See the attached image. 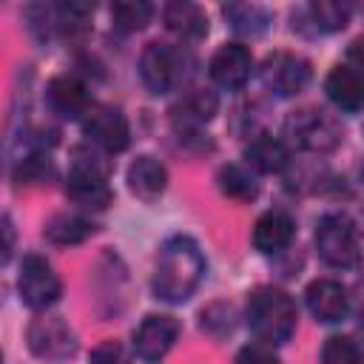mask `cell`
Wrapping results in <instances>:
<instances>
[{
  "mask_svg": "<svg viewBox=\"0 0 364 364\" xmlns=\"http://www.w3.org/2000/svg\"><path fill=\"white\" fill-rule=\"evenodd\" d=\"M202 276H205V259L191 236H171L159 247L156 270H154V293L162 301L179 304L191 299Z\"/></svg>",
  "mask_w": 364,
  "mask_h": 364,
  "instance_id": "obj_1",
  "label": "cell"
},
{
  "mask_svg": "<svg viewBox=\"0 0 364 364\" xmlns=\"http://www.w3.org/2000/svg\"><path fill=\"white\" fill-rule=\"evenodd\" d=\"M247 324L264 344H284L296 333V304L279 287H256L247 299Z\"/></svg>",
  "mask_w": 364,
  "mask_h": 364,
  "instance_id": "obj_2",
  "label": "cell"
},
{
  "mask_svg": "<svg viewBox=\"0 0 364 364\" xmlns=\"http://www.w3.org/2000/svg\"><path fill=\"white\" fill-rule=\"evenodd\" d=\"M108 162L88 148H74L71 151V168L65 176V193L71 202H77L80 208H91V210H102L111 205L114 193L108 188Z\"/></svg>",
  "mask_w": 364,
  "mask_h": 364,
  "instance_id": "obj_3",
  "label": "cell"
},
{
  "mask_svg": "<svg viewBox=\"0 0 364 364\" xmlns=\"http://www.w3.org/2000/svg\"><path fill=\"white\" fill-rule=\"evenodd\" d=\"M139 77L151 94H168L188 77V57L179 46L148 43L139 57Z\"/></svg>",
  "mask_w": 364,
  "mask_h": 364,
  "instance_id": "obj_4",
  "label": "cell"
},
{
  "mask_svg": "<svg viewBox=\"0 0 364 364\" xmlns=\"http://www.w3.org/2000/svg\"><path fill=\"white\" fill-rule=\"evenodd\" d=\"M316 250L330 267H358L361 264V245L353 222L341 213H327L318 219L316 228Z\"/></svg>",
  "mask_w": 364,
  "mask_h": 364,
  "instance_id": "obj_5",
  "label": "cell"
},
{
  "mask_svg": "<svg viewBox=\"0 0 364 364\" xmlns=\"http://www.w3.org/2000/svg\"><path fill=\"white\" fill-rule=\"evenodd\" d=\"M284 134L304 151L327 154L341 142V125L321 108H299L284 119Z\"/></svg>",
  "mask_w": 364,
  "mask_h": 364,
  "instance_id": "obj_6",
  "label": "cell"
},
{
  "mask_svg": "<svg viewBox=\"0 0 364 364\" xmlns=\"http://www.w3.org/2000/svg\"><path fill=\"white\" fill-rule=\"evenodd\" d=\"M259 77L264 88L276 97H293L299 94L310 80V63L293 51H273L264 57Z\"/></svg>",
  "mask_w": 364,
  "mask_h": 364,
  "instance_id": "obj_7",
  "label": "cell"
},
{
  "mask_svg": "<svg viewBox=\"0 0 364 364\" xmlns=\"http://www.w3.org/2000/svg\"><path fill=\"white\" fill-rule=\"evenodd\" d=\"M17 290L26 307L31 310H46L60 299V279L51 270V264L43 256H26L17 279Z\"/></svg>",
  "mask_w": 364,
  "mask_h": 364,
  "instance_id": "obj_8",
  "label": "cell"
},
{
  "mask_svg": "<svg viewBox=\"0 0 364 364\" xmlns=\"http://www.w3.org/2000/svg\"><path fill=\"white\" fill-rule=\"evenodd\" d=\"M82 134L94 145H100L102 151H111V154L125 151L131 142L128 119L114 105H91L88 114L82 117Z\"/></svg>",
  "mask_w": 364,
  "mask_h": 364,
  "instance_id": "obj_9",
  "label": "cell"
},
{
  "mask_svg": "<svg viewBox=\"0 0 364 364\" xmlns=\"http://www.w3.org/2000/svg\"><path fill=\"white\" fill-rule=\"evenodd\" d=\"M28 347L40 358H65L77 350V338L63 318L40 316L28 324Z\"/></svg>",
  "mask_w": 364,
  "mask_h": 364,
  "instance_id": "obj_10",
  "label": "cell"
},
{
  "mask_svg": "<svg viewBox=\"0 0 364 364\" xmlns=\"http://www.w3.org/2000/svg\"><path fill=\"white\" fill-rule=\"evenodd\" d=\"M219 111V100L213 91L208 88H191L185 91L173 105H171V122L176 128V134L188 136L196 128H202L205 122H210Z\"/></svg>",
  "mask_w": 364,
  "mask_h": 364,
  "instance_id": "obj_11",
  "label": "cell"
},
{
  "mask_svg": "<svg viewBox=\"0 0 364 364\" xmlns=\"http://www.w3.org/2000/svg\"><path fill=\"white\" fill-rule=\"evenodd\" d=\"M253 71V57L245 46L228 43L210 57V80L225 91H239Z\"/></svg>",
  "mask_w": 364,
  "mask_h": 364,
  "instance_id": "obj_12",
  "label": "cell"
},
{
  "mask_svg": "<svg viewBox=\"0 0 364 364\" xmlns=\"http://www.w3.org/2000/svg\"><path fill=\"white\" fill-rule=\"evenodd\" d=\"M179 321L173 316H148L134 333V350L145 361H159L176 341Z\"/></svg>",
  "mask_w": 364,
  "mask_h": 364,
  "instance_id": "obj_13",
  "label": "cell"
},
{
  "mask_svg": "<svg viewBox=\"0 0 364 364\" xmlns=\"http://www.w3.org/2000/svg\"><path fill=\"white\" fill-rule=\"evenodd\" d=\"M46 100H48V108L65 119H82L88 114V108L94 105L88 100L85 85L71 74L51 77L46 85Z\"/></svg>",
  "mask_w": 364,
  "mask_h": 364,
  "instance_id": "obj_14",
  "label": "cell"
},
{
  "mask_svg": "<svg viewBox=\"0 0 364 364\" xmlns=\"http://www.w3.org/2000/svg\"><path fill=\"white\" fill-rule=\"evenodd\" d=\"M296 236V222L284 210H267L253 225V247L259 253H279Z\"/></svg>",
  "mask_w": 364,
  "mask_h": 364,
  "instance_id": "obj_15",
  "label": "cell"
},
{
  "mask_svg": "<svg viewBox=\"0 0 364 364\" xmlns=\"http://www.w3.org/2000/svg\"><path fill=\"white\" fill-rule=\"evenodd\" d=\"M304 301L318 321H341L347 313V290L333 279H316L304 290Z\"/></svg>",
  "mask_w": 364,
  "mask_h": 364,
  "instance_id": "obj_16",
  "label": "cell"
},
{
  "mask_svg": "<svg viewBox=\"0 0 364 364\" xmlns=\"http://www.w3.org/2000/svg\"><path fill=\"white\" fill-rule=\"evenodd\" d=\"M324 91L330 102L347 114L364 108V77L350 65H336L324 80Z\"/></svg>",
  "mask_w": 364,
  "mask_h": 364,
  "instance_id": "obj_17",
  "label": "cell"
},
{
  "mask_svg": "<svg viewBox=\"0 0 364 364\" xmlns=\"http://www.w3.org/2000/svg\"><path fill=\"white\" fill-rule=\"evenodd\" d=\"M245 162L259 171V173H279L287 168L290 154L284 148L282 139L270 136V134H256L247 145H245Z\"/></svg>",
  "mask_w": 364,
  "mask_h": 364,
  "instance_id": "obj_18",
  "label": "cell"
},
{
  "mask_svg": "<svg viewBox=\"0 0 364 364\" xmlns=\"http://www.w3.org/2000/svg\"><path fill=\"white\" fill-rule=\"evenodd\" d=\"M168 185V171L159 159L154 156H136L128 168V188L139 196V199H156Z\"/></svg>",
  "mask_w": 364,
  "mask_h": 364,
  "instance_id": "obj_19",
  "label": "cell"
},
{
  "mask_svg": "<svg viewBox=\"0 0 364 364\" xmlns=\"http://www.w3.org/2000/svg\"><path fill=\"white\" fill-rule=\"evenodd\" d=\"M165 28L182 40H202L208 34V17L193 3H168L162 9Z\"/></svg>",
  "mask_w": 364,
  "mask_h": 364,
  "instance_id": "obj_20",
  "label": "cell"
},
{
  "mask_svg": "<svg viewBox=\"0 0 364 364\" xmlns=\"http://www.w3.org/2000/svg\"><path fill=\"white\" fill-rule=\"evenodd\" d=\"M94 230H97V225H94L91 219L77 216V213H60V216H54V219L46 225L43 236H46L51 245L68 247V245H80V242H85Z\"/></svg>",
  "mask_w": 364,
  "mask_h": 364,
  "instance_id": "obj_21",
  "label": "cell"
},
{
  "mask_svg": "<svg viewBox=\"0 0 364 364\" xmlns=\"http://www.w3.org/2000/svg\"><path fill=\"white\" fill-rule=\"evenodd\" d=\"M222 11H225L230 28L239 34H247V37L262 34L270 23V11L264 6H256V3H230Z\"/></svg>",
  "mask_w": 364,
  "mask_h": 364,
  "instance_id": "obj_22",
  "label": "cell"
},
{
  "mask_svg": "<svg viewBox=\"0 0 364 364\" xmlns=\"http://www.w3.org/2000/svg\"><path fill=\"white\" fill-rule=\"evenodd\" d=\"M54 176V165L46 151H28L14 162V182L17 185H43Z\"/></svg>",
  "mask_w": 364,
  "mask_h": 364,
  "instance_id": "obj_23",
  "label": "cell"
},
{
  "mask_svg": "<svg viewBox=\"0 0 364 364\" xmlns=\"http://www.w3.org/2000/svg\"><path fill=\"white\" fill-rule=\"evenodd\" d=\"M216 182H219V191H222L225 196L239 199V202H250V199H256V193H259V185H256V179L250 176V171H245V168H239V165H225V168L219 171Z\"/></svg>",
  "mask_w": 364,
  "mask_h": 364,
  "instance_id": "obj_24",
  "label": "cell"
},
{
  "mask_svg": "<svg viewBox=\"0 0 364 364\" xmlns=\"http://www.w3.org/2000/svg\"><path fill=\"white\" fill-rule=\"evenodd\" d=\"M154 17V6L145 0H119L111 6V20L122 31H139Z\"/></svg>",
  "mask_w": 364,
  "mask_h": 364,
  "instance_id": "obj_25",
  "label": "cell"
},
{
  "mask_svg": "<svg viewBox=\"0 0 364 364\" xmlns=\"http://www.w3.org/2000/svg\"><path fill=\"white\" fill-rule=\"evenodd\" d=\"M350 14H353L350 3H338V0H316L310 6V17L318 31H341L350 23Z\"/></svg>",
  "mask_w": 364,
  "mask_h": 364,
  "instance_id": "obj_26",
  "label": "cell"
},
{
  "mask_svg": "<svg viewBox=\"0 0 364 364\" xmlns=\"http://www.w3.org/2000/svg\"><path fill=\"white\" fill-rule=\"evenodd\" d=\"M321 364H361V353L353 338L330 336L321 347Z\"/></svg>",
  "mask_w": 364,
  "mask_h": 364,
  "instance_id": "obj_27",
  "label": "cell"
},
{
  "mask_svg": "<svg viewBox=\"0 0 364 364\" xmlns=\"http://www.w3.org/2000/svg\"><path fill=\"white\" fill-rule=\"evenodd\" d=\"M236 364H282L267 344H247L239 350Z\"/></svg>",
  "mask_w": 364,
  "mask_h": 364,
  "instance_id": "obj_28",
  "label": "cell"
},
{
  "mask_svg": "<svg viewBox=\"0 0 364 364\" xmlns=\"http://www.w3.org/2000/svg\"><path fill=\"white\" fill-rule=\"evenodd\" d=\"M91 364H128V358H125V350L117 341H102L100 347H94Z\"/></svg>",
  "mask_w": 364,
  "mask_h": 364,
  "instance_id": "obj_29",
  "label": "cell"
},
{
  "mask_svg": "<svg viewBox=\"0 0 364 364\" xmlns=\"http://www.w3.org/2000/svg\"><path fill=\"white\" fill-rule=\"evenodd\" d=\"M347 65L350 68H355L361 77H364V37H358V40H353L350 43V48H347Z\"/></svg>",
  "mask_w": 364,
  "mask_h": 364,
  "instance_id": "obj_30",
  "label": "cell"
},
{
  "mask_svg": "<svg viewBox=\"0 0 364 364\" xmlns=\"http://www.w3.org/2000/svg\"><path fill=\"white\" fill-rule=\"evenodd\" d=\"M3 233H6V245H3V262H9L11 247H14V228H11V219H9V216H3Z\"/></svg>",
  "mask_w": 364,
  "mask_h": 364,
  "instance_id": "obj_31",
  "label": "cell"
}]
</instances>
